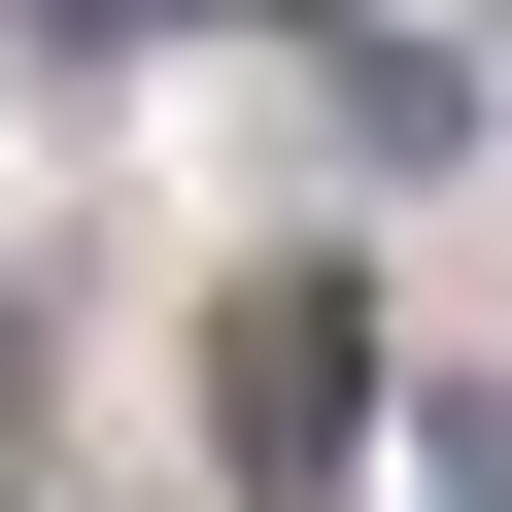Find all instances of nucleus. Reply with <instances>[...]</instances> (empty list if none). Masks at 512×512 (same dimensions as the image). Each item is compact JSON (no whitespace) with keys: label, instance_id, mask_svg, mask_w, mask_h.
Wrapping results in <instances>:
<instances>
[{"label":"nucleus","instance_id":"1","mask_svg":"<svg viewBox=\"0 0 512 512\" xmlns=\"http://www.w3.org/2000/svg\"><path fill=\"white\" fill-rule=\"evenodd\" d=\"M205 376H239V478H274V512H342V478H376V308H342V274H239V342H205Z\"/></svg>","mask_w":512,"mask_h":512}]
</instances>
